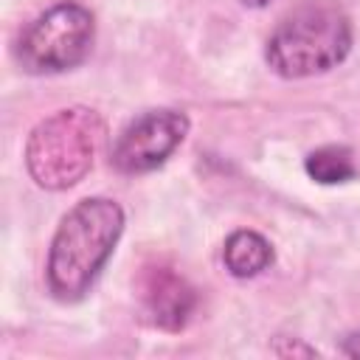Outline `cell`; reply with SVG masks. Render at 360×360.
Wrapping results in <instances>:
<instances>
[{
  "instance_id": "obj_1",
  "label": "cell",
  "mask_w": 360,
  "mask_h": 360,
  "mask_svg": "<svg viewBox=\"0 0 360 360\" xmlns=\"http://www.w3.org/2000/svg\"><path fill=\"white\" fill-rule=\"evenodd\" d=\"M124 233V208L110 197H87L76 202L59 222L45 264L48 292L73 304L82 301Z\"/></svg>"
},
{
  "instance_id": "obj_2",
  "label": "cell",
  "mask_w": 360,
  "mask_h": 360,
  "mask_svg": "<svg viewBox=\"0 0 360 360\" xmlns=\"http://www.w3.org/2000/svg\"><path fill=\"white\" fill-rule=\"evenodd\" d=\"M104 138L107 124L96 110L82 104L62 107L31 129L25 169L39 188L65 191L93 169Z\"/></svg>"
},
{
  "instance_id": "obj_3",
  "label": "cell",
  "mask_w": 360,
  "mask_h": 360,
  "mask_svg": "<svg viewBox=\"0 0 360 360\" xmlns=\"http://www.w3.org/2000/svg\"><path fill=\"white\" fill-rule=\"evenodd\" d=\"M352 51V20L332 3H304L290 11L264 45V59L281 79H307L338 68Z\"/></svg>"
},
{
  "instance_id": "obj_4",
  "label": "cell",
  "mask_w": 360,
  "mask_h": 360,
  "mask_svg": "<svg viewBox=\"0 0 360 360\" xmlns=\"http://www.w3.org/2000/svg\"><path fill=\"white\" fill-rule=\"evenodd\" d=\"M96 20L90 8L62 0L42 11L20 37L17 59L28 73H65L90 56Z\"/></svg>"
},
{
  "instance_id": "obj_5",
  "label": "cell",
  "mask_w": 360,
  "mask_h": 360,
  "mask_svg": "<svg viewBox=\"0 0 360 360\" xmlns=\"http://www.w3.org/2000/svg\"><path fill=\"white\" fill-rule=\"evenodd\" d=\"M188 115L180 110H149L132 118L112 143V166L124 174H146L163 166L188 135Z\"/></svg>"
},
{
  "instance_id": "obj_6",
  "label": "cell",
  "mask_w": 360,
  "mask_h": 360,
  "mask_svg": "<svg viewBox=\"0 0 360 360\" xmlns=\"http://www.w3.org/2000/svg\"><path fill=\"white\" fill-rule=\"evenodd\" d=\"M141 304L158 329L180 332L197 309V290L172 267H152L141 278Z\"/></svg>"
},
{
  "instance_id": "obj_7",
  "label": "cell",
  "mask_w": 360,
  "mask_h": 360,
  "mask_svg": "<svg viewBox=\"0 0 360 360\" xmlns=\"http://www.w3.org/2000/svg\"><path fill=\"white\" fill-rule=\"evenodd\" d=\"M222 262L233 278H253L273 264V245L259 231H233L225 239Z\"/></svg>"
},
{
  "instance_id": "obj_8",
  "label": "cell",
  "mask_w": 360,
  "mask_h": 360,
  "mask_svg": "<svg viewBox=\"0 0 360 360\" xmlns=\"http://www.w3.org/2000/svg\"><path fill=\"white\" fill-rule=\"evenodd\" d=\"M304 169L315 183L338 186V183H346V180L354 177V155H352L349 146L326 143V146H318L307 155Z\"/></svg>"
},
{
  "instance_id": "obj_9",
  "label": "cell",
  "mask_w": 360,
  "mask_h": 360,
  "mask_svg": "<svg viewBox=\"0 0 360 360\" xmlns=\"http://www.w3.org/2000/svg\"><path fill=\"white\" fill-rule=\"evenodd\" d=\"M270 352L278 354V357H295V354H301V357H315V354H318V349H312V346H307V343H301V340H292V343H287V346H281V340H276V343L270 346Z\"/></svg>"
},
{
  "instance_id": "obj_10",
  "label": "cell",
  "mask_w": 360,
  "mask_h": 360,
  "mask_svg": "<svg viewBox=\"0 0 360 360\" xmlns=\"http://www.w3.org/2000/svg\"><path fill=\"white\" fill-rule=\"evenodd\" d=\"M340 354L346 357H360V332H352L340 340Z\"/></svg>"
},
{
  "instance_id": "obj_11",
  "label": "cell",
  "mask_w": 360,
  "mask_h": 360,
  "mask_svg": "<svg viewBox=\"0 0 360 360\" xmlns=\"http://www.w3.org/2000/svg\"><path fill=\"white\" fill-rule=\"evenodd\" d=\"M242 6H248V8H264V6H270L273 0H239Z\"/></svg>"
}]
</instances>
